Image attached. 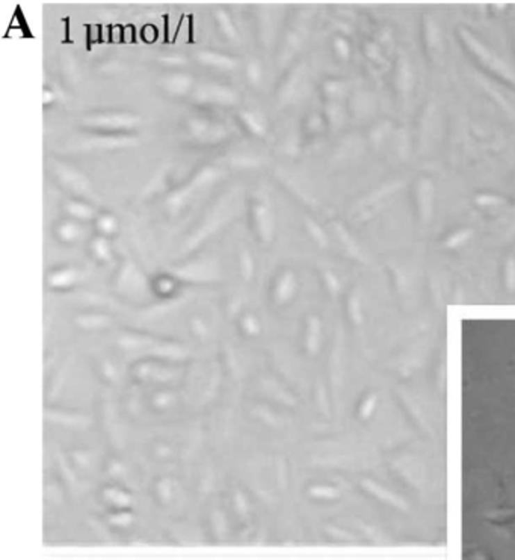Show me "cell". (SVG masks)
<instances>
[{"label": "cell", "instance_id": "23", "mask_svg": "<svg viewBox=\"0 0 515 560\" xmlns=\"http://www.w3.org/2000/svg\"><path fill=\"white\" fill-rule=\"evenodd\" d=\"M129 29H130V28H127V29L124 31V41H126V42H130V41H132V33H130V31H129Z\"/></svg>", "mask_w": 515, "mask_h": 560}, {"label": "cell", "instance_id": "17", "mask_svg": "<svg viewBox=\"0 0 515 560\" xmlns=\"http://www.w3.org/2000/svg\"><path fill=\"white\" fill-rule=\"evenodd\" d=\"M161 63L167 67H183L186 64V59L180 55H170V56H163L161 59Z\"/></svg>", "mask_w": 515, "mask_h": 560}, {"label": "cell", "instance_id": "14", "mask_svg": "<svg viewBox=\"0 0 515 560\" xmlns=\"http://www.w3.org/2000/svg\"><path fill=\"white\" fill-rule=\"evenodd\" d=\"M91 251L95 258L108 260L111 257V243L104 236H95L91 242Z\"/></svg>", "mask_w": 515, "mask_h": 560}, {"label": "cell", "instance_id": "4", "mask_svg": "<svg viewBox=\"0 0 515 560\" xmlns=\"http://www.w3.org/2000/svg\"><path fill=\"white\" fill-rule=\"evenodd\" d=\"M251 222L257 238L269 240L274 234V213L266 195H257L251 206Z\"/></svg>", "mask_w": 515, "mask_h": 560}, {"label": "cell", "instance_id": "2", "mask_svg": "<svg viewBox=\"0 0 515 560\" xmlns=\"http://www.w3.org/2000/svg\"><path fill=\"white\" fill-rule=\"evenodd\" d=\"M82 122L86 127L113 132V130L135 129L141 122V118L130 112H100L83 117Z\"/></svg>", "mask_w": 515, "mask_h": 560}, {"label": "cell", "instance_id": "11", "mask_svg": "<svg viewBox=\"0 0 515 560\" xmlns=\"http://www.w3.org/2000/svg\"><path fill=\"white\" fill-rule=\"evenodd\" d=\"M56 238L64 243H73L82 238V227L74 220L60 221L56 225Z\"/></svg>", "mask_w": 515, "mask_h": 560}, {"label": "cell", "instance_id": "7", "mask_svg": "<svg viewBox=\"0 0 515 560\" xmlns=\"http://www.w3.org/2000/svg\"><path fill=\"white\" fill-rule=\"evenodd\" d=\"M161 86L165 92L174 95V97H180V95H186L194 90V79L190 74L176 72L165 76L161 81Z\"/></svg>", "mask_w": 515, "mask_h": 560}, {"label": "cell", "instance_id": "12", "mask_svg": "<svg viewBox=\"0 0 515 560\" xmlns=\"http://www.w3.org/2000/svg\"><path fill=\"white\" fill-rule=\"evenodd\" d=\"M65 210L68 216H72V220L74 221H91L95 217V210L88 203H85V201H68Z\"/></svg>", "mask_w": 515, "mask_h": 560}, {"label": "cell", "instance_id": "10", "mask_svg": "<svg viewBox=\"0 0 515 560\" xmlns=\"http://www.w3.org/2000/svg\"><path fill=\"white\" fill-rule=\"evenodd\" d=\"M239 118H240L242 124L245 126V129L251 135H254L257 138H263L266 135V122L259 115V113L243 110V112H240Z\"/></svg>", "mask_w": 515, "mask_h": 560}, {"label": "cell", "instance_id": "5", "mask_svg": "<svg viewBox=\"0 0 515 560\" xmlns=\"http://www.w3.org/2000/svg\"><path fill=\"white\" fill-rule=\"evenodd\" d=\"M194 99L199 103L233 106V104L238 103L239 95L230 86L220 83H203L194 91Z\"/></svg>", "mask_w": 515, "mask_h": 560}, {"label": "cell", "instance_id": "16", "mask_svg": "<svg viewBox=\"0 0 515 560\" xmlns=\"http://www.w3.org/2000/svg\"><path fill=\"white\" fill-rule=\"evenodd\" d=\"M305 227H307V231H309V234L311 236V238L314 239V242H318L319 245H322V247H324V245L327 243V234L324 233V230H322L320 227L316 222H314L313 220L305 221Z\"/></svg>", "mask_w": 515, "mask_h": 560}, {"label": "cell", "instance_id": "8", "mask_svg": "<svg viewBox=\"0 0 515 560\" xmlns=\"http://www.w3.org/2000/svg\"><path fill=\"white\" fill-rule=\"evenodd\" d=\"M198 60L203 65L221 69V72H231V69L238 68V65H239L238 59H236L234 56L225 55V53H221V51H215V50L199 51Z\"/></svg>", "mask_w": 515, "mask_h": 560}, {"label": "cell", "instance_id": "21", "mask_svg": "<svg viewBox=\"0 0 515 560\" xmlns=\"http://www.w3.org/2000/svg\"><path fill=\"white\" fill-rule=\"evenodd\" d=\"M154 37H156V31L152 28V26H148V28L144 29V40L145 41L152 42L154 40Z\"/></svg>", "mask_w": 515, "mask_h": 560}, {"label": "cell", "instance_id": "1", "mask_svg": "<svg viewBox=\"0 0 515 560\" xmlns=\"http://www.w3.org/2000/svg\"><path fill=\"white\" fill-rule=\"evenodd\" d=\"M459 38L462 41V44L471 51V55L482 64V67H485L488 72L496 74L497 77H500L502 81L509 83L515 88V72L500 56H497L491 49H488L482 41H479L475 35H471L466 29L459 31Z\"/></svg>", "mask_w": 515, "mask_h": 560}, {"label": "cell", "instance_id": "9", "mask_svg": "<svg viewBox=\"0 0 515 560\" xmlns=\"http://www.w3.org/2000/svg\"><path fill=\"white\" fill-rule=\"evenodd\" d=\"M215 20H216L218 29H220L221 35L225 40H229L231 42L239 41L240 35L238 31V26L234 24V22L231 19V14L229 11L224 10V8H220V10L215 13Z\"/></svg>", "mask_w": 515, "mask_h": 560}, {"label": "cell", "instance_id": "18", "mask_svg": "<svg viewBox=\"0 0 515 560\" xmlns=\"http://www.w3.org/2000/svg\"><path fill=\"white\" fill-rule=\"evenodd\" d=\"M334 49H336L338 56H342V58H348V56H349V46H348V42H346L345 40L337 38V40L334 41Z\"/></svg>", "mask_w": 515, "mask_h": 560}, {"label": "cell", "instance_id": "22", "mask_svg": "<svg viewBox=\"0 0 515 560\" xmlns=\"http://www.w3.org/2000/svg\"><path fill=\"white\" fill-rule=\"evenodd\" d=\"M121 38H124L123 37V31H121L120 28H113L112 29V41L118 42V41H121Z\"/></svg>", "mask_w": 515, "mask_h": 560}, {"label": "cell", "instance_id": "19", "mask_svg": "<svg viewBox=\"0 0 515 560\" xmlns=\"http://www.w3.org/2000/svg\"><path fill=\"white\" fill-rule=\"evenodd\" d=\"M240 263H242V269L243 272H251V267H252V260L248 251H243L242 256H240Z\"/></svg>", "mask_w": 515, "mask_h": 560}, {"label": "cell", "instance_id": "20", "mask_svg": "<svg viewBox=\"0 0 515 560\" xmlns=\"http://www.w3.org/2000/svg\"><path fill=\"white\" fill-rule=\"evenodd\" d=\"M42 101H44L46 106H47V104H51L54 101H56L55 92L51 90H44V92H42Z\"/></svg>", "mask_w": 515, "mask_h": 560}, {"label": "cell", "instance_id": "6", "mask_svg": "<svg viewBox=\"0 0 515 560\" xmlns=\"http://www.w3.org/2000/svg\"><path fill=\"white\" fill-rule=\"evenodd\" d=\"M55 174H56V177L60 180V183L65 185V188H68L70 190L76 192V194H82V195L90 194L91 186H90L88 180H86V177L82 172H79L77 170L72 168V166L56 163Z\"/></svg>", "mask_w": 515, "mask_h": 560}, {"label": "cell", "instance_id": "13", "mask_svg": "<svg viewBox=\"0 0 515 560\" xmlns=\"http://www.w3.org/2000/svg\"><path fill=\"white\" fill-rule=\"evenodd\" d=\"M95 229L100 233V236H104V238H109V236L117 234L118 229H120V224L118 220L111 213H101L97 217H95Z\"/></svg>", "mask_w": 515, "mask_h": 560}, {"label": "cell", "instance_id": "15", "mask_svg": "<svg viewBox=\"0 0 515 560\" xmlns=\"http://www.w3.org/2000/svg\"><path fill=\"white\" fill-rule=\"evenodd\" d=\"M247 77H248L250 83L254 86H257L261 82V79H263V67H261L260 60H257V59L250 60L247 65Z\"/></svg>", "mask_w": 515, "mask_h": 560}, {"label": "cell", "instance_id": "3", "mask_svg": "<svg viewBox=\"0 0 515 560\" xmlns=\"http://www.w3.org/2000/svg\"><path fill=\"white\" fill-rule=\"evenodd\" d=\"M186 129L192 139L203 144L221 142L229 135V130L221 122H215L203 117L189 118L186 122Z\"/></svg>", "mask_w": 515, "mask_h": 560}]
</instances>
